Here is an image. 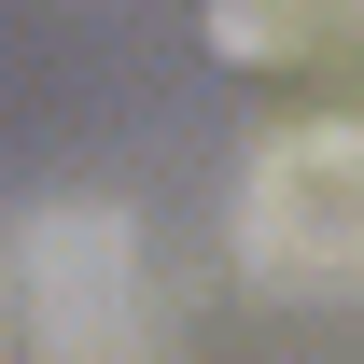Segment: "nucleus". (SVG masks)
I'll return each instance as SVG.
<instances>
[{
	"label": "nucleus",
	"mask_w": 364,
	"mask_h": 364,
	"mask_svg": "<svg viewBox=\"0 0 364 364\" xmlns=\"http://www.w3.org/2000/svg\"><path fill=\"white\" fill-rule=\"evenodd\" d=\"M0 280H14V336L43 364H127L154 336V252H140V210L112 196H43Z\"/></svg>",
	"instance_id": "1"
},
{
	"label": "nucleus",
	"mask_w": 364,
	"mask_h": 364,
	"mask_svg": "<svg viewBox=\"0 0 364 364\" xmlns=\"http://www.w3.org/2000/svg\"><path fill=\"white\" fill-rule=\"evenodd\" d=\"M238 267L267 294H350L364 280V112H309V127L252 140V168H238Z\"/></svg>",
	"instance_id": "2"
},
{
	"label": "nucleus",
	"mask_w": 364,
	"mask_h": 364,
	"mask_svg": "<svg viewBox=\"0 0 364 364\" xmlns=\"http://www.w3.org/2000/svg\"><path fill=\"white\" fill-rule=\"evenodd\" d=\"M336 14H364V0H225L210 28H225L238 56H280V43H309V28H336Z\"/></svg>",
	"instance_id": "3"
}]
</instances>
